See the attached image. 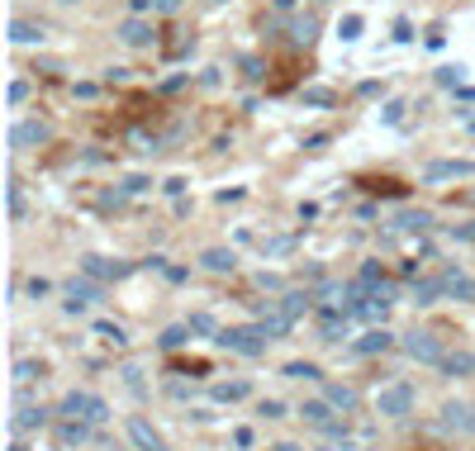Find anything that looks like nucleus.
Here are the masks:
<instances>
[{
    "mask_svg": "<svg viewBox=\"0 0 475 451\" xmlns=\"http://www.w3.org/2000/svg\"><path fill=\"white\" fill-rule=\"evenodd\" d=\"M452 176H475V162H432L423 181H452Z\"/></svg>",
    "mask_w": 475,
    "mask_h": 451,
    "instance_id": "1a4fd4ad",
    "label": "nucleus"
},
{
    "mask_svg": "<svg viewBox=\"0 0 475 451\" xmlns=\"http://www.w3.org/2000/svg\"><path fill=\"white\" fill-rule=\"evenodd\" d=\"M442 371H447V375H471V371H475V357H471V352H457V357L442 361Z\"/></svg>",
    "mask_w": 475,
    "mask_h": 451,
    "instance_id": "4be33fe9",
    "label": "nucleus"
},
{
    "mask_svg": "<svg viewBox=\"0 0 475 451\" xmlns=\"http://www.w3.org/2000/svg\"><path fill=\"white\" fill-rule=\"evenodd\" d=\"M95 299H105L100 285H91V280H67V309L72 313H81L86 304H95Z\"/></svg>",
    "mask_w": 475,
    "mask_h": 451,
    "instance_id": "0eeeda50",
    "label": "nucleus"
},
{
    "mask_svg": "<svg viewBox=\"0 0 475 451\" xmlns=\"http://www.w3.org/2000/svg\"><path fill=\"white\" fill-rule=\"evenodd\" d=\"M390 347H395V338H390L385 328H371V333L357 338V352H362V357H376V352H390Z\"/></svg>",
    "mask_w": 475,
    "mask_h": 451,
    "instance_id": "9d476101",
    "label": "nucleus"
},
{
    "mask_svg": "<svg viewBox=\"0 0 475 451\" xmlns=\"http://www.w3.org/2000/svg\"><path fill=\"white\" fill-rule=\"evenodd\" d=\"M57 442H62V447H77V442H86V423H81V418H67L62 428H57Z\"/></svg>",
    "mask_w": 475,
    "mask_h": 451,
    "instance_id": "aec40b11",
    "label": "nucleus"
},
{
    "mask_svg": "<svg viewBox=\"0 0 475 451\" xmlns=\"http://www.w3.org/2000/svg\"><path fill=\"white\" fill-rule=\"evenodd\" d=\"M43 423H48V408H19L10 428H15V433H33V428H43Z\"/></svg>",
    "mask_w": 475,
    "mask_h": 451,
    "instance_id": "f3484780",
    "label": "nucleus"
},
{
    "mask_svg": "<svg viewBox=\"0 0 475 451\" xmlns=\"http://www.w3.org/2000/svg\"><path fill=\"white\" fill-rule=\"evenodd\" d=\"M147 5H157V0H133V15H142Z\"/></svg>",
    "mask_w": 475,
    "mask_h": 451,
    "instance_id": "a19ab883",
    "label": "nucleus"
},
{
    "mask_svg": "<svg viewBox=\"0 0 475 451\" xmlns=\"http://www.w3.org/2000/svg\"><path fill=\"white\" fill-rule=\"evenodd\" d=\"M437 295H447V276L442 280H418V285H413V304H437Z\"/></svg>",
    "mask_w": 475,
    "mask_h": 451,
    "instance_id": "dca6fc26",
    "label": "nucleus"
},
{
    "mask_svg": "<svg viewBox=\"0 0 475 451\" xmlns=\"http://www.w3.org/2000/svg\"><path fill=\"white\" fill-rule=\"evenodd\" d=\"M48 290H52V285H48V280H43V276H33V280H29V295H33V299H43V295H48Z\"/></svg>",
    "mask_w": 475,
    "mask_h": 451,
    "instance_id": "e433bc0d",
    "label": "nucleus"
},
{
    "mask_svg": "<svg viewBox=\"0 0 475 451\" xmlns=\"http://www.w3.org/2000/svg\"><path fill=\"white\" fill-rule=\"evenodd\" d=\"M10 43H43V29L29 24V19H15L10 24Z\"/></svg>",
    "mask_w": 475,
    "mask_h": 451,
    "instance_id": "6ab92c4d",
    "label": "nucleus"
},
{
    "mask_svg": "<svg viewBox=\"0 0 475 451\" xmlns=\"http://www.w3.org/2000/svg\"><path fill=\"white\" fill-rule=\"evenodd\" d=\"M128 442H133V447L138 451H167V442H162V433L157 428H152V423L142 418V413H128Z\"/></svg>",
    "mask_w": 475,
    "mask_h": 451,
    "instance_id": "39448f33",
    "label": "nucleus"
},
{
    "mask_svg": "<svg viewBox=\"0 0 475 451\" xmlns=\"http://www.w3.org/2000/svg\"><path fill=\"white\" fill-rule=\"evenodd\" d=\"M176 5H181V0H157V5H152V10H162V15H172Z\"/></svg>",
    "mask_w": 475,
    "mask_h": 451,
    "instance_id": "ea45409f",
    "label": "nucleus"
},
{
    "mask_svg": "<svg viewBox=\"0 0 475 451\" xmlns=\"http://www.w3.org/2000/svg\"><path fill=\"white\" fill-rule=\"evenodd\" d=\"M257 413H262V418H285V404H281V399H262Z\"/></svg>",
    "mask_w": 475,
    "mask_h": 451,
    "instance_id": "c756f323",
    "label": "nucleus"
},
{
    "mask_svg": "<svg viewBox=\"0 0 475 451\" xmlns=\"http://www.w3.org/2000/svg\"><path fill=\"white\" fill-rule=\"evenodd\" d=\"M457 233H461V238H471V243H475V223H466V228H457Z\"/></svg>",
    "mask_w": 475,
    "mask_h": 451,
    "instance_id": "79ce46f5",
    "label": "nucleus"
},
{
    "mask_svg": "<svg viewBox=\"0 0 475 451\" xmlns=\"http://www.w3.org/2000/svg\"><path fill=\"white\" fill-rule=\"evenodd\" d=\"M304 105H332V91H304Z\"/></svg>",
    "mask_w": 475,
    "mask_h": 451,
    "instance_id": "c9c22d12",
    "label": "nucleus"
},
{
    "mask_svg": "<svg viewBox=\"0 0 475 451\" xmlns=\"http://www.w3.org/2000/svg\"><path fill=\"white\" fill-rule=\"evenodd\" d=\"M95 333H100L105 343H114V347H124V343H128V338H124V328H119V323H95Z\"/></svg>",
    "mask_w": 475,
    "mask_h": 451,
    "instance_id": "bb28decb",
    "label": "nucleus"
},
{
    "mask_svg": "<svg viewBox=\"0 0 475 451\" xmlns=\"http://www.w3.org/2000/svg\"><path fill=\"white\" fill-rule=\"evenodd\" d=\"M81 271L86 276H95V280H119V276H128V266H114V262H100V257H81Z\"/></svg>",
    "mask_w": 475,
    "mask_h": 451,
    "instance_id": "ddd939ff",
    "label": "nucleus"
},
{
    "mask_svg": "<svg viewBox=\"0 0 475 451\" xmlns=\"http://www.w3.org/2000/svg\"><path fill=\"white\" fill-rule=\"evenodd\" d=\"M200 262H205V271H219V276H223V271H233V266H238V257H233V252H223V247H209Z\"/></svg>",
    "mask_w": 475,
    "mask_h": 451,
    "instance_id": "a211bd4d",
    "label": "nucleus"
},
{
    "mask_svg": "<svg viewBox=\"0 0 475 451\" xmlns=\"http://www.w3.org/2000/svg\"><path fill=\"white\" fill-rule=\"evenodd\" d=\"M276 451H300V447H295V442H281V447H276Z\"/></svg>",
    "mask_w": 475,
    "mask_h": 451,
    "instance_id": "37998d69",
    "label": "nucleus"
},
{
    "mask_svg": "<svg viewBox=\"0 0 475 451\" xmlns=\"http://www.w3.org/2000/svg\"><path fill=\"white\" fill-rule=\"evenodd\" d=\"M461 77H466V67H442V72H437V81H442V86H457Z\"/></svg>",
    "mask_w": 475,
    "mask_h": 451,
    "instance_id": "72a5a7b5",
    "label": "nucleus"
},
{
    "mask_svg": "<svg viewBox=\"0 0 475 451\" xmlns=\"http://www.w3.org/2000/svg\"><path fill=\"white\" fill-rule=\"evenodd\" d=\"M186 338H190V328H186V323H181V328H167V333H162V347H181Z\"/></svg>",
    "mask_w": 475,
    "mask_h": 451,
    "instance_id": "c85d7f7f",
    "label": "nucleus"
},
{
    "mask_svg": "<svg viewBox=\"0 0 475 451\" xmlns=\"http://www.w3.org/2000/svg\"><path fill=\"white\" fill-rule=\"evenodd\" d=\"M285 380H318V366L314 361H290V366H285Z\"/></svg>",
    "mask_w": 475,
    "mask_h": 451,
    "instance_id": "393cba45",
    "label": "nucleus"
},
{
    "mask_svg": "<svg viewBox=\"0 0 475 451\" xmlns=\"http://www.w3.org/2000/svg\"><path fill=\"white\" fill-rule=\"evenodd\" d=\"M413 399H418V394H413V385H404V380H399V385H385V389H380L376 408L385 413V418H404V413H413Z\"/></svg>",
    "mask_w": 475,
    "mask_h": 451,
    "instance_id": "7ed1b4c3",
    "label": "nucleus"
},
{
    "mask_svg": "<svg viewBox=\"0 0 475 451\" xmlns=\"http://www.w3.org/2000/svg\"><path fill=\"white\" fill-rule=\"evenodd\" d=\"M395 228H404V233H423V228H432V218H428L423 209H418V214L409 209V214H399V218H395Z\"/></svg>",
    "mask_w": 475,
    "mask_h": 451,
    "instance_id": "412c9836",
    "label": "nucleus"
},
{
    "mask_svg": "<svg viewBox=\"0 0 475 451\" xmlns=\"http://www.w3.org/2000/svg\"><path fill=\"white\" fill-rule=\"evenodd\" d=\"M300 418L328 433V428H332V404H328V399H309V404H300Z\"/></svg>",
    "mask_w": 475,
    "mask_h": 451,
    "instance_id": "9b49d317",
    "label": "nucleus"
},
{
    "mask_svg": "<svg viewBox=\"0 0 475 451\" xmlns=\"http://www.w3.org/2000/svg\"><path fill=\"white\" fill-rule=\"evenodd\" d=\"M119 38H124L128 48H142V43H152V24H147V19H124V24H119Z\"/></svg>",
    "mask_w": 475,
    "mask_h": 451,
    "instance_id": "f8f14e48",
    "label": "nucleus"
},
{
    "mask_svg": "<svg viewBox=\"0 0 475 451\" xmlns=\"http://www.w3.org/2000/svg\"><path fill=\"white\" fill-rule=\"evenodd\" d=\"M209 5H228V0H209Z\"/></svg>",
    "mask_w": 475,
    "mask_h": 451,
    "instance_id": "c03bdc74",
    "label": "nucleus"
},
{
    "mask_svg": "<svg viewBox=\"0 0 475 451\" xmlns=\"http://www.w3.org/2000/svg\"><path fill=\"white\" fill-rule=\"evenodd\" d=\"M314 33H318V19L304 15V19H295V33H290V38H295V43H314Z\"/></svg>",
    "mask_w": 475,
    "mask_h": 451,
    "instance_id": "a878e982",
    "label": "nucleus"
},
{
    "mask_svg": "<svg viewBox=\"0 0 475 451\" xmlns=\"http://www.w3.org/2000/svg\"><path fill=\"white\" fill-rule=\"evenodd\" d=\"M404 352H409L413 361H428V366H442L447 361V347H442L437 333H409V338H404Z\"/></svg>",
    "mask_w": 475,
    "mask_h": 451,
    "instance_id": "20e7f679",
    "label": "nucleus"
},
{
    "mask_svg": "<svg viewBox=\"0 0 475 451\" xmlns=\"http://www.w3.org/2000/svg\"><path fill=\"white\" fill-rule=\"evenodd\" d=\"M52 138V128L43 124V119H19L15 128H10V147H38V143Z\"/></svg>",
    "mask_w": 475,
    "mask_h": 451,
    "instance_id": "423d86ee",
    "label": "nucleus"
},
{
    "mask_svg": "<svg viewBox=\"0 0 475 451\" xmlns=\"http://www.w3.org/2000/svg\"><path fill=\"white\" fill-rule=\"evenodd\" d=\"M214 343H219V347H228V352H238V357H262L271 338L262 333V323H257V328H223V333L214 338Z\"/></svg>",
    "mask_w": 475,
    "mask_h": 451,
    "instance_id": "f257e3e1",
    "label": "nucleus"
},
{
    "mask_svg": "<svg viewBox=\"0 0 475 451\" xmlns=\"http://www.w3.org/2000/svg\"><path fill=\"white\" fill-rule=\"evenodd\" d=\"M252 394V380H223V385H214V399L219 404H238V399H247Z\"/></svg>",
    "mask_w": 475,
    "mask_h": 451,
    "instance_id": "4468645a",
    "label": "nucleus"
},
{
    "mask_svg": "<svg viewBox=\"0 0 475 451\" xmlns=\"http://www.w3.org/2000/svg\"><path fill=\"white\" fill-rule=\"evenodd\" d=\"M186 328H190V333H200V338H219V333H223V328H214V318H209V313H190Z\"/></svg>",
    "mask_w": 475,
    "mask_h": 451,
    "instance_id": "5701e85b",
    "label": "nucleus"
},
{
    "mask_svg": "<svg viewBox=\"0 0 475 451\" xmlns=\"http://www.w3.org/2000/svg\"><path fill=\"white\" fill-rule=\"evenodd\" d=\"M24 100H29V81H15L10 86V105H24Z\"/></svg>",
    "mask_w": 475,
    "mask_h": 451,
    "instance_id": "f704fd0d",
    "label": "nucleus"
},
{
    "mask_svg": "<svg viewBox=\"0 0 475 451\" xmlns=\"http://www.w3.org/2000/svg\"><path fill=\"white\" fill-rule=\"evenodd\" d=\"M33 375H43L38 366H33V361H15V380H19V385H29Z\"/></svg>",
    "mask_w": 475,
    "mask_h": 451,
    "instance_id": "7c9ffc66",
    "label": "nucleus"
},
{
    "mask_svg": "<svg viewBox=\"0 0 475 451\" xmlns=\"http://www.w3.org/2000/svg\"><path fill=\"white\" fill-rule=\"evenodd\" d=\"M10 214H24V195H19V186H10Z\"/></svg>",
    "mask_w": 475,
    "mask_h": 451,
    "instance_id": "4c0bfd02",
    "label": "nucleus"
},
{
    "mask_svg": "<svg viewBox=\"0 0 475 451\" xmlns=\"http://www.w3.org/2000/svg\"><path fill=\"white\" fill-rule=\"evenodd\" d=\"M318 5H323V0H318Z\"/></svg>",
    "mask_w": 475,
    "mask_h": 451,
    "instance_id": "49530a36",
    "label": "nucleus"
},
{
    "mask_svg": "<svg viewBox=\"0 0 475 451\" xmlns=\"http://www.w3.org/2000/svg\"><path fill=\"white\" fill-rule=\"evenodd\" d=\"M62 5H77V0H62Z\"/></svg>",
    "mask_w": 475,
    "mask_h": 451,
    "instance_id": "a18cd8bd",
    "label": "nucleus"
},
{
    "mask_svg": "<svg viewBox=\"0 0 475 451\" xmlns=\"http://www.w3.org/2000/svg\"><path fill=\"white\" fill-rule=\"evenodd\" d=\"M442 428H447V433H475V408L447 404V408H442Z\"/></svg>",
    "mask_w": 475,
    "mask_h": 451,
    "instance_id": "6e6552de",
    "label": "nucleus"
},
{
    "mask_svg": "<svg viewBox=\"0 0 475 451\" xmlns=\"http://www.w3.org/2000/svg\"><path fill=\"white\" fill-rule=\"evenodd\" d=\"M328 404H332V408H357V389H347V385H328Z\"/></svg>",
    "mask_w": 475,
    "mask_h": 451,
    "instance_id": "b1692460",
    "label": "nucleus"
},
{
    "mask_svg": "<svg viewBox=\"0 0 475 451\" xmlns=\"http://www.w3.org/2000/svg\"><path fill=\"white\" fill-rule=\"evenodd\" d=\"M252 442H257L252 428H233V447H238V451H252Z\"/></svg>",
    "mask_w": 475,
    "mask_h": 451,
    "instance_id": "2f4dec72",
    "label": "nucleus"
},
{
    "mask_svg": "<svg viewBox=\"0 0 475 451\" xmlns=\"http://www.w3.org/2000/svg\"><path fill=\"white\" fill-rule=\"evenodd\" d=\"M290 247H295V238H271V243H267V252H271V257H285Z\"/></svg>",
    "mask_w": 475,
    "mask_h": 451,
    "instance_id": "473e14b6",
    "label": "nucleus"
},
{
    "mask_svg": "<svg viewBox=\"0 0 475 451\" xmlns=\"http://www.w3.org/2000/svg\"><path fill=\"white\" fill-rule=\"evenodd\" d=\"M276 309H281V318H290V323H295V318H300V313L309 309V295L290 290V295H281V299H276Z\"/></svg>",
    "mask_w": 475,
    "mask_h": 451,
    "instance_id": "2eb2a0df",
    "label": "nucleus"
},
{
    "mask_svg": "<svg viewBox=\"0 0 475 451\" xmlns=\"http://www.w3.org/2000/svg\"><path fill=\"white\" fill-rule=\"evenodd\" d=\"M337 33H342V43H357V38H362V15H347Z\"/></svg>",
    "mask_w": 475,
    "mask_h": 451,
    "instance_id": "cd10ccee",
    "label": "nucleus"
},
{
    "mask_svg": "<svg viewBox=\"0 0 475 451\" xmlns=\"http://www.w3.org/2000/svg\"><path fill=\"white\" fill-rule=\"evenodd\" d=\"M62 413L67 418H81V423H105L110 418V404H105L100 394H77V389H72L62 399Z\"/></svg>",
    "mask_w": 475,
    "mask_h": 451,
    "instance_id": "f03ea898",
    "label": "nucleus"
},
{
    "mask_svg": "<svg viewBox=\"0 0 475 451\" xmlns=\"http://www.w3.org/2000/svg\"><path fill=\"white\" fill-rule=\"evenodd\" d=\"M399 119H404V105H399V100H395V105L385 109V124H399Z\"/></svg>",
    "mask_w": 475,
    "mask_h": 451,
    "instance_id": "58836bf2",
    "label": "nucleus"
}]
</instances>
